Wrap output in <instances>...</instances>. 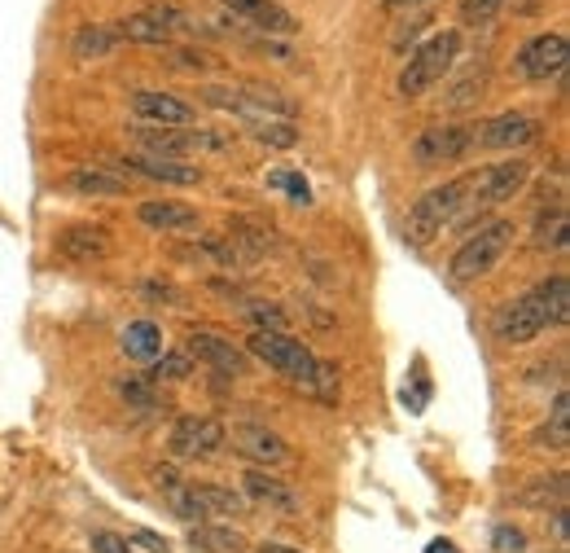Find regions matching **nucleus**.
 Masks as SVG:
<instances>
[{"label": "nucleus", "instance_id": "2f4dec72", "mask_svg": "<svg viewBox=\"0 0 570 553\" xmlns=\"http://www.w3.org/2000/svg\"><path fill=\"white\" fill-rule=\"evenodd\" d=\"M241 317L254 321V330H285V326H290V317H285L276 304H259V299L241 304Z\"/></svg>", "mask_w": 570, "mask_h": 553}, {"label": "nucleus", "instance_id": "423d86ee", "mask_svg": "<svg viewBox=\"0 0 570 553\" xmlns=\"http://www.w3.org/2000/svg\"><path fill=\"white\" fill-rule=\"evenodd\" d=\"M132 137H136L141 154L176 158V163H185L189 154H206V150H224V145H228L224 137L202 132V128H198V132H176V128H150V123H136Z\"/></svg>", "mask_w": 570, "mask_h": 553}, {"label": "nucleus", "instance_id": "4468645a", "mask_svg": "<svg viewBox=\"0 0 570 553\" xmlns=\"http://www.w3.org/2000/svg\"><path fill=\"white\" fill-rule=\"evenodd\" d=\"M233 448L259 466H285L290 461V444H285L276 431L259 426V422H246V426H233Z\"/></svg>", "mask_w": 570, "mask_h": 553}, {"label": "nucleus", "instance_id": "c85d7f7f", "mask_svg": "<svg viewBox=\"0 0 570 553\" xmlns=\"http://www.w3.org/2000/svg\"><path fill=\"white\" fill-rule=\"evenodd\" d=\"M268 189H276V193H290V202H295V207H308V202H312V185L304 180V172H290V167L268 172Z\"/></svg>", "mask_w": 570, "mask_h": 553}, {"label": "nucleus", "instance_id": "a878e982", "mask_svg": "<svg viewBox=\"0 0 570 553\" xmlns=\"http://www.w3.org/2000/svg\"><path fill=\"white\" fill-rule=\"evenodd\" d=\"M119 45L115 27H80L75 32V58H106Z\"/></svg>", "mask_w": 570, "mask_h": 553}, {"label": "nucleus", "instance_id": "7ed1b4c3", "mask_svg": "<svg viewBox=\"0 0 570 553\" xmlns=\"http://www.w3.org/2000/svg\"><path fill=\"white\" fill-rule=\"evenodd\" d=\"M509 246H513V224L509 220H487L456 246L448 272L456 276V282H478V276H487L504 259Z\"/></svg>", "mask_w": 570, "mask_h": 553}, {"label": "nucleus", "instance_id": "7c9ffc66", "mask_svg": "<svg viewBox=\"0 0 570 553\" xmlns=\"http://www.w3.org/2000/svg\"><path fill=\"white\" fill-rule=\"evenodd\" d=\"M167 496V505H171V514L180 518V522H206V509L198 505V496H193V483H176L171 492H163Z\"/></svg>", "mask_w": 570, "mask_h": 553}, {"label": "nucleus", "instance_id": "c9c22d12", "mask_svg": "<svg viewBox=\"0 0 570 553\" xmlns=\"http://www.w3.org/2000/svg\"><path fill=\"white\" fill-rule=\"evenodd\" d=\"M123 540H128L132 549H141V553H171V544H167L158 531H145V527H132Z\"/></svg>", "mask_w": 570, "mask_h": 553}, {"label": "nucleus", "instance_id": "2eb2a0df", "mask_svg": "<svg viewBox=\"0 0 570 553\" xmlns=\"http://www.w3.org/2000/svg\"><path fill=\"white\" fill-rule=\"evenodd\" d=\"M241 487H246L241 496L254 501V505H263V509H276V514H299V509H304V501L295 496V487L281 483V479L268 474V470H246Z\"/></svg>", "mask_w": 570, "mask_h": 553}, {"label": "nucleus", "instance_id": "393cba45", "mask_svg": "<svg viewBox=\"0 0 570 553\" xmlns=\"http://www.w3.org/2000/svg\"><path fill=\"white\" fill-rule=\"evenodd\" d=\"M189 544L198 553H241V536L233 527H211V522H198V531L189 536Z\"/></svg>", "mask_w": 570, "mask_h": 553}, {"label": "nucleus", "instance_id": "ea45409f", "mask_svg": "<svg viewBox=\"0 0 570 553\" xmlns=\"http://www.w3.org/2000/svg\"><path fill=\"white\" fill-rule=\"evenodd\" d=\"M171 58H176V67H185V71H202V67H211L206 54H193V49H176Z\"/></svg>", "mask_w": 570, "mask_h": 553}, {"label": "nucleus", "instance_id": "bb28decb", "mask_svg": "<svg viewBox=\"0 0 570 553\" xmlns=\"http://www.w3.org/2000/svg\"><path fill=\"white\" fill-rule=\"evenodd\" d=\"M535 487H526L522 492V501L526 505H539V509H561L566 505V474H548V479H531Z\"/></svg>", "mask_w": 570, "mask_h": 553}, {"label": "nucleus", "instance_id": "5701e85b", "mask_svg": "<svg viewBox=\"0 0 570 553\" xmlns=\"http://www.w3.org/2000/svg\"><path fill=\"white\" fill-rule=\"evenodd\" d=\"M535 299L548 317V326H566L570 321V282H566V272H553L548 282L535 286Z\"/></svg>", "mask_w": 570, "mask_h": 553}, {"label": "nucleus", "instance_id": "f03ea898", "mask_svg": "<svg viewBox=\"0 0 570 553\" xmlns=\"http://www.w3.org/2000/svg\"><path fill=\"white\" fill-rule=\"evenodd\" d=\"M465 198H470V176H456V180H443V185H435V189H426L417 202H413V211H408V220H404V242L408 246H430L448 224H456L461 220V211H465Z\"/></svg>", "mask_w": 570, "mask_h": 553}, {"label": "nucleus", "instance_id": "a19ab883", "mask_svg": "<svg viewBox=\"0 0 570 553\" xmlns=\"http://www.w3.org/2000/svg\"><path fill=\"white\" fill-rule=\"evenodd\" d=\"M426 553H461V549H456L452 540H430V549H426Z\"/></svg>", "mask_w": 570, "mask_h": 553}, {"label": "nucleus", "instance_id": "473e14b6", "mask_svg": "<svg viewBox=\"0 0 570 553\" xmlns=\"http://www.w3.org/2000/svg\"><path fill=\"white\" fill-rule=\"evenodd\" d=\"M504 0H461V23L465 27H487L500 14Z\"/></svg>", "mask_w": 570, "mask_h": 553}, {"label": "nucleus", "instance_id": "c756f323", "mask_svg": "<svg viewBox=\"0 0 570 553\" xmlns=\"http://www.w3.org/2000/svg\"><path fill=\"white\" fill-rule=\"evenodd\" d=\"M193 374V361L185 356V352H163L158 361H154V369H150V383L158 387V383H185Z\"/></svg>", "mask_w": 570, "mask_h": 553}, {"label": "nucleus", "instance_id": "f3484780", "mask_svg": "<svg viewBox=\"0 0 570 553\" xmlns=\"http://www.w3.org/2000/svg\"><path fill=\"white\" fill-rule=\"evenodd\" d=\"M219 5H228V10L241 14L246 23L263 27L268 36H295V32H299L295 14L285 10V5H276V0H219Z\"/></svg>", "mask_w": 570, "mask_h": 553}, {"label": "nucleus", "instance_id": "b1692460", "mask_svg": "<svg viewBox=\"0 0 570 553\" xmlns=\"http://www.w3.org/2000/svg\"><path fill=\"white\" fill-rule=\"evenodd\" d=\"M115 36H119V40H132V45H158V49L171 45L167 23H158L154 14H132V19L115 23Z\"/></svg>", "mask_w": 570, "mask_h": 553}, {"label": "nucleus", "instance_id": "6ab92c4d", "mask_svg": "<svg viewBox=\"0 0 570 553\" xmlns=\"http://www.w3.org/2000/svg\"><path fill=\"white\" fill-rule=\"evenodd\" d=\"M115 167H132V172H141V176H150V180H163V185H198V180H202L198 167L176 163V158H154V154H132V158H123V163H115Z\"/></svg>", "mask_w": 570, "mask_h": 553}, {"label": "nucleus", "instance_id": "a211bd4d", "mask_svg": "<svg viewBox=\"0 0 570 553\" xmlns=\"http://www.w3.org/2000/svg\"><path fill=\"white\" fill-rule=\"evenodd\" d=\"M58 250L75 263H93V259L110 255V233L97 228V224H71V228L58 233Z\"/></svg>", "mask_w": 570, "mask_h": 553}, {"label": "nucleus", "instance_id": "37998d69", "mask_svg": "<svg viewBox=\"0 0 570 553\" xmlns=\"http://www.w3.org/2000/svg\"><path fill=\"white\" fill-rule=\"evenodd\" d=\"M387 5H395V10H404V5H426V0H387Z\"/></svg>", "mask_w": 570, "mask_h": 553}, {"label": "nucleus", "instance_id": "0eeeda50", "mask_svg": "<svg viewBox=\"0 0 570 553\" xmlns=\"http://www.w3.org/2000/svg\"><path fill=\"white\" fill-rule=\"evenodd\" d=\"M224 439H228V431H224L215 417L185 413V417L171 426L167 448H171V457H180V461H202V457H215V452L224 448Z\"/></svg>", "mask_w": 570, "mask_h": 553}, {"label": "nucleus", "instance_id": "58836bf2", "mask_svg": "<svg viewBox=\"0 0 570 553\" xmlns=\"http://www.w3.org/2000/svg\"><path fill=\"white\" fill-rule=\"evenodd\" d=\"M141 295H145V299H171V304H180V291H176V286H167V282H145V286H141Z\"/></svg>", "mask_w": 570, "mask_h": 553}, {"label": "nucleus", "instance_id": "f8f14e48", "mask_svg": "<svg viewBox=\"0 0 570 553\" xmlns=\"http://www.w3.org/2000/svg\"><path fill=\"white\" fill-rule=\"evenodd\" d=\"M535 137H539V119H531L522 110L496 115L483 128H474V145H483V150H513V145H526Z\"/></svg>", "mask_w": 570, "mask_h": 553}, {"label": "nucleus", "instance_id": "dca6fc26", "mask_svg": "<svg viewBox=\"0 0 570 553\" xmlns=\"http://www.w3.org/2000/svg\"><path fill=\"white\" fill-rule=\"evenodd\" d=\"M136 220H141L145 228H154V233H198V224H202V215H198L193 207L171 202V198H150V202H141V207H136Z\"/></svg>", "mask_w": 570, "mask_h": 553}, {"label": "nucleus", "instance_id": "4c0bfd02", "mask_svg": "<svg viewBox=\"0 0 570 553\" xmlns=\"http://www.w3.org/2000/svg\"><path fill=\"white\" fill-rule=\"evenodd\" d=\"M93 553H136V549L115 531H93Z\"/></svg>", "mask_w": 570, "mask_h": 553}, {"label": "nucleus", "instance_id": "412c9836", "mask_svg": "<svg viewBox=\"0 0 570 553\" xmlns=\"http://www.w3.org/2000/svg\"><path fill=\"white\" fill-rule=\"evenodd\" d=\"M119 348L128 361H141V365H154L163 356V330L154 321H132L123 334H119Z\"/></svg>", "mask_w": 570, "mask_h": 553}, {"label": "nucleus", "instance_id": "20e7f679", "mask_svg": "<svg viewBox=\"0 0 570 553\" xmlns=\"http://www.w3.org/2000/svg\"><path fill=\"white\" fill-rule=\"evenodd\" d=\"M456 54H461V32H439L430 36L400 71V97H421L430 93L452 67H456Z\"/></svg>", "mask_w": 570, "mask_h": 553}, {"label": "nucleus", "instance_id": "f257e3e1", "mask_svg": "<svg viewBox=\"0 0 570 553\" xmlns=\"http://www.w3.org/2000/svg\"><path fill=\"white\" fill-rule=\"evenodd\" d=\"M246 356L263 361L268 369H276L285 383H295L299 391L317 396V400H339V369L325 365L304 339L285 334V330H254L246 343Z\"/></svg>", "mask_w": 570, "mask_h": 553}, {"label": "nucleus", "instance_id": "4be33fe9", "mask_svg": "<svg viewBox=\"0 0 570 553\" xmlns=\"http://www.w3.org/2000/svg\"><path fill=\"white\" fill-rule=\"evenodd\" d=\"M193 496H198V505L206 509V522H211V518H241L246 505H250L241 492L219 487V483H193Z\"/></svg>", "mask_w": 570, "mask_h": 553}, {"label": "nucleus", "instance_id": "39448f33", "mask_svg": "<svg viewBox=\"0 0 570 553\" xmlns=\"http://www.w3.org/2000/svg\"><path fill=\"white\" fill-rule=\"evenodd\" d=\"M531 180V163L526 158H500L483 172L470 176V198H465V211L461 220H474L483 211H496L500 202H509L513 193H522V185Z\"/></svg>", "mask_w": 570, "mask_h": 553}, {"label": "nucleus", "instance_id": "1a4fd4ad", "mask_svg": "<svg viewBox=\"0 0 570 553\" xmlns=\"http://www.w3.org/2000/svg\"><path fill=\"white\" fill-rule=\"evenodd\" d=\"M544 330H548V317H544L535 291H526L522 299H513V304H504V308L496 313V339H500L504 348H522V343L539 339Z\"/></svg>", "mask_w": 570, "mask_h": 553}, {"label": "nucleus", "instance_id": "9b49d317", "mask_svg": "<svg viewBox=\"0 0 570 553\" xmlns=\"http://www.w3.org/2000/svg\"><path fill=\"white\" fill-rule=\"evenodd\" d=\"M518 71L526 80H553L566 71V36L561 32H539L518 49Z\"/></svg>", "mask_w": 570, "mask_h": 553}, {"label": "nucleus", "instance_id": "79ce46f5", "mask_svg": "<svg viewBox=\"0 0 570 553\" xmlns=\"http://www.w3.org/2000/svg\"><path fill=\"white\" fill-rule=\"evenodd\" d=\"M259 553H304V549H295V544H263Z\"/></svg>", "mask_w": 570, "mask_h": 553}, {"label": "nucleus", "instance_id": "f704fd0d", "mask_svg": "<svg viewBox=\"0 0 570 553\" xmlns=\"http://www.w3.org/2000/svg\"><path fill=\"white\" fill-rule=\"evenodd\" d=\"M119 396L128 400V404H136L141 413H150L158 400H154V383L150 378H128V383H119Z\"/></svg>", "mask_w": 570, "mask_h": 553}, {"label": "nucleus", "instance_id": "aec40b11", "mask_svg": "<svg viewBox=\"0 0 570 553\" xmlns=\"http://www.w3.org/2000/svg\"><path fill=\"white\" fill-rule=\"evenodd\" d=\"M67 189L84 193V198H123L128 193V176H115L110 167H75L67 176Z\"/></svg>", "mask_w": 570, "mask_h": 553}, {"label": "nucleus", "instance_id": "6e6552de", "mask_svg": "<svg viewBox=\"0 0 570 553\" xmlns=\"http://www.w3.org/2000/svg\"><path fill=\"white\" fill-rule=\"evenodd\" d=\"M474 150V128L461 123H443V128H426L413 141V163L417 167H439V163H456Z\"/></svg>", "mask_w": 570, "mask_h": 553}, {"label": "nucleus", "instance_id": "ddd939ff", "mask_svg": "<svg viewBox=\"0 0 570 553\" xmlns=\"http://www.w3.org/2000/svg\"><path fill=\"white\" fill-rule=\"evenodd\" d=\"M132 110L136 119H145L150 128H189L193 123V106L171 97V93H158V89H141L132 93Z\"/></svg>", "mask_w": 570, "mask_h": 553}, {"label": "nucleus", "instance_id": "e433bc0d", "mask_svg": "<svg viewBox=\"0 0 570 553\" xmlns=\"http://www.w3.org/2000/svg\"><path fill=\"white\" fill-rule=\"evenodd\" d=\"M491 544H496V553H526V536L518 531V527H496V536H491Z\"/></svg>", "mask_w": 570, "mask_h": 553}, {"label": "nucleus", "instance_id": "72a5a7b5", "mask_svg": "<svg viewBox=\"0 0 570 553\" xmlns=\"http://www.w3.org/2000/svg\"><path fill=\"white\" fill-rule=\"evenodd\" d=\"M535 246H553V250L566 246V211H561V207L553 211V220H548V215L539 220V228H535Z\"/></svg>", "mask_w": 570, "mask_h": 553}, {"label": "nucleus", "instance_id": "9d476101", "mask_svg": "<svg viewBox=\"0 0 570 553\" xmlns=\"http://www.w3.org/2000/svg\"><path fill=\"white\" fill-rule=\"evenodd\" d=\"M185 356H189V361H202V365H211L215 374H228V378H241V374L250 369V356H246L237 343H228L224 334H211V330L189 334Z\"/></svg>", "mask_w": 570, "mask_h": 553}, {"label": "nucleus", "instance_id": "cd10ccee", "mask_svg": "<svg viewBox=\"0 0 570 553\" xmlns=\"http://www.w3.org/2000/svg\"><path fill=\"white\" fill-rule=\"evenodd\" d=\"M250 132H254L263 145H276V150L299 145V128H295L290 119H259V123H250Z\"/></svg>", "mask_w": 570, "mask_h": 553}]
</instances>
